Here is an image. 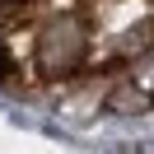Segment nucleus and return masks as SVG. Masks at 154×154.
Masks as SVG:
<instances>
[{
	"instance_id": "obj_1",
	"label": "nucleus",
	"mask_w": 154,
	"mask_h": 154,
	"mask_svg": "<svg viewBox=\"0 0 154 154\" xmlns=\"http://www.w3.org/2000/svg\"><path fill=\"white\" fill-rule=\"evenodd\" d=\"M19 79V61H14V51L0 42V84H14Z\"/></svg>"
}]
</instances>
